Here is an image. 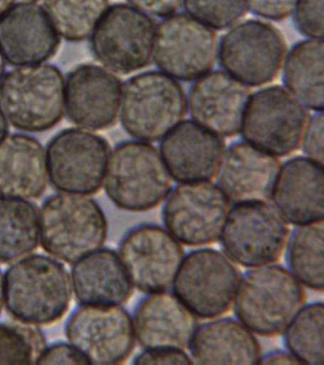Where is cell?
Segmentation results:
<instances>
[{"instance_id":"6da1fadb","label":"cell","mask_w":324,"mask_h":365,"mask_svg":"<svg viewBox=\"0 0 324 365\" xmlns=\"http://www.w3.org/2000/svg\"><path fill=\"white\" fill-rule=\"evenodd\" d=\"M73 298L72 282L63 264L33 254L11 265L4 275V305L15 321L47 327L63 319Z\"/></svg>"},{"instance_id":"7a4b0ae2","label":"cell","mask_w":324,"mask_h":365,"mask_svg":"<svg viewBox=\"0 0 324 365\" xmlns=\"http://www.w3.org/2000/svg\"><path fill=\"white\" fill-rule=\"evenodd\" d=\"M304 287L291 271L264 265L241 279L234 302L239 322L264 338L283 335L305 307Z\"/></svg>"},{"instance_id":"3957f363","label":"cell","mask_w":324,"mask_h":365,"mask_svg":"<svg viewBox=\"0 0 324 365\" xmlns=\"http://www.w3.org/2000/svg\"><path fill=\"white\" fill-rule=\"evenodd\" d=\"M109 225L103 210L79 194H56L39 212V242L49 255L73 264L103 247Z\"/></svg>"},{"instance_id":"277c9868","label":"cell","mask_w":324,"mask_h":365,"mask_svg":"<svg viewBox=\"0 0 324 365\" xmlns=\"http://www.w3.org/2000/svg\"><path fill=\"white\" fill-rule=\"evenodd\" d=\"M103 184L110 201L130 212L158 207L172 187L160 151L138 140L122 143L110 153Z\"/></svg>"},{"instance_id":"5b68a950","label":"cell","mask_w":324,"mask_h":365,"mask_svg":"<svg viewBox=\"0 0 324 365\" xmlns=\"http://www.w3.org/2000/svg\"><path fill=\"white\" fill-rule=\"evenodd\" d=\"M0 105L11 124L27 133L50 130L65 111V78L56 66H19L0 83Z\"/></svg>"},{"instance_id":"8992f818","label":"cell","mask_w":324,"mask_h":365,"mask_svg":"<svg viewBox=\"0 0 324 365\" xmlns=\"http://www.w3.org/2000/svg\"><path fill=\"white\" fill-rule=\"evenodd\" d=\"M187 113L186 91L177 80L152 71L127 80L122 91L120 119L138 141H161Z\"/></svg>"},{"instance_id":"52a82bcc","label":"cell","mask_w":324,"mask_h":365,"mask_svg":"<svg viewBox=\"0 0 324 365\" xmlns=\"http://www.w3.org/2000/svg\"><path fill=\"white\" fill-rule=\"evenodd\" d=\"M308 108L283 86H269L251 94L241 133L244 141L277 157L301 147L308 127Z\"/></svg>"},{"instance_id":"ba28073f","label":"cell","mask_w":324,"mask_h":365,"mask_svg":"<svg viewBox=\"0 0 324 365\" xmlns=\"http://www.w3.org/2000/svg\"><path fill=\"white\" fill-rule=\"evenodd\" d=\"M241 279L240 270L226 254L202 248L184 257L172 287L197 318L212 319L231 309Z\"/></svg>"},{"instance_id":"9c48e42d","label":"cell","mask_w":324,"mask_h":365,"mask_svg":"<svg viewBox=\"0 0 324 365\" xmlns=\"http://www.w3.org/2000/svg\"><path fill=\"white\" fill-rule=\"evenodd\" d=\"M155 20L126 3L110 6L90 36L93 56L108 70L130 74L153 59Z\"/></svg>"},{"instance_id":"30bf717a","label":"cell","mask_w":324,"mask_h":365,"mask_svg":"<svg viewBox=\"0 0 324 365\" xmlns=\"http://www.w3.org/2000/svg\"><path fill=\"white\" fill-rule=\"evenodd\" d=\"M289 233L286 219L274 205L267 202H241L230 210L220 240L232 262L256 268L281 259Z\"/></svg>"},{"instance_id":"8fae6325","label":"cell","mask_w":324,"mask_h":365,"mask_svg":"<svg viewBox=\"0 0 324 365\" xmlns=\"http://www.w3.org/2000/svg\"><path fill=\"white\" fill-rule=\"evenodd\" d=\"M287 56L283 34L271 23L249 19L229 29L218 48L224 71L249 87L275 81Z\"/></svg>"},{"instance_id":"7c38bea8","label":"cell","mask_w":324,"mask_h":365,"mask_svg":"<svg viewBox=\"0 0 324 365\" xmlns=\"http://www.w3.org/2000/svg\"><path fill=\"white\" fill-rule=\"evenodd\" d=\"M48 178L63 193L93 195L103 185L110 154L104 137L81 130L66 128L47 145Z\"/></svg>"},{"instance_id":"4fadbf2b","label":"cell","mask_w":324,"mask_h":365,"mask_svg":"<svg viewBox=\"0 0 324 365\" xmlns=\"http://www.w3.org/2000/svg\"><path fill=\"white\" fill-rule=\"evenodd\" d=\"M217 34L189 14L164 17L156 29L153 59L162 73L179 81H195L214 68Z\"/></svg>"},{"instance_id":"5bb4252c","label":"cell","mask_w":324,"mask_h":365,"mask_svg":"<svg viewBox=\"0 0 324 365\" xmlns=\"http://www.w3.org/2000/svg\"><path fill=\"white\" fill-rule=\"evenodd\" d=\"M65 334L90 364H124L136 344L133 319L121 305H79L68 319Z\"/></svg>"},{"instance_id":"9a60e30c","label":"cell","mask_w":324,"mask_h":365,"mask_svg":"<svg viewBox=\"0 0 324 365\" xmlns=\"http://www.w3.org/2000/svg\"><path fill=\"white\" fill-rule=\"evenodd\" d=\"M229 211V200L218 185L183 182L167 195L163 221L181 244L202 247L220 240Z\"/></svg>"},{"instance_id":"2e32d148","label":"cell","mask_w":324,"mask_h":365,"mask_svg":"<svg viewBox=\"0 0 324 365\" xmlns=\"http://www.w3.org/2000/svg\"><path fill=\"white\" fill-rule=\"evenodd\" d=\"M119 256L132 284L141 292L155 294L172 287L184 250L169 231L142 225L122 239Z\"/></svg>"},{"instance_id":"e0dca14e","label":"cell","mask_w":324,"mask_h":365,"mask_svg":"<svg viewBox=\"0 0 324 365\" xmlns=\"http://www.w3.org/2000/svg\"><path fill=\"white\" fill-rule=\"evenodd\" d=\"M123 84L112 71L82 64L65 81V110L68 118L90 130H104L117 122Z\"/></svg>"},{"instance_id":"ac0fdd59","label":"cell","mask_w":324,"mask_h":365,"mask_svg":"<svg viewBox=\"0 0 324 365\" xmlns=\"http://www.w3.org/2000/svg\"><path fill=\"white\" fill-rule=\"evenodd\" d=\"M249 86L224 71H210L196 80L187 98V111L193 121L221 137L241 133L247 104Z\"/></svg>"},{"instance_id":"d6986e66","label":"cell","mask_w":324,"mask_h":365,"mask_svg":"<svg viewBox=\"0 0 324 365\" xmlns=\"http://www.w3.org/2000/svg\"><path fill=\"white\" fill-rule=\"evenodd\" d=\"M59 46L61 36L38 3L19 2L0 17V51L10 65L41 64Z\"/></svg>"},{"instance_id":"ffe728a7","label":"cell","mask_w":324,"mask_h":365,"mask_svg":"<svg viewBox=\"0 0 324 365\" xmlns=\"http://www.w3.org/2000/svg\"><path fill=\"white\" fill-rule=\"evenodd\" d=\"M160 153L176 182L210 181L220 170L226 144L221 137L186 120L162 139Z\"/></svg>"},{"instance_id":"44dd1931","label":"cell","mask_w":324,"mask_h":365,"mask_svg":"<svg viewBox=\"0 0 324 365\" xmlns=\"http://www.w3.org/2000/svg\"><path fill=\"white\" fill-rule=\"evenodd\" d=\"M281 167L277 156L247 142L236 143L224 153L219 187L234 205L268 202Z\"/></svg>"},{"instance_id":"7402d4cb","label":"cell","mask_w":324,"mask_h":365,"mask_svg":"<svg viewBox=\"0 0 324 365\" xmlns=\"http://www.w3.org/2000/svg\"><path fill=\"white\" fill-rule=\"evenodd\" d=\"M176 297L166 292L150 294L135 312V336L141 347L189 349L198 319Z\"/></svg>"},{"instance_id":"603a6c76","label":"cell","mask_w":324,"mask_h":365,"mask_svg":"<svg viewBox=\"0 0 324 365\" xmlns=\"http://www.w3.org/2000/svg\"><path fill=\"white\" fill-rule=\"evenodd\" d=\"M271 200L290 224L298 227L323 220V165L308 157L288 160L281 167Z\"/></svg>"},{"instance_id":"cb8c5ba5","label":"cell","mask_w":324,"mask_h":365,"mask_svg":"<svg viewBox=\"0 0 324 365\" xmlns=\"http://www.w3.org/2000/svg\"><path fill=\"white\" fill-rule=\"evenodd\" d=\"M70 282L80 305H122L133 295V284L120 256L110 248H99L75 262Z\"/></svg>"},{"instance_id":"d4e9b609","label":"cell","mask_w":324,"mask_h":365,"mask_svg":"<svg viewBox=\"0 0 324 365\" xmlns=\"http://www.w3.org/2000/svg\"><path fill=\"white\" fill-rule=\"evenodd\" d=\"M43 145L26 134H14L0 143V196L38 199L48 184Z\"/></svg>"},{"instance_id":"484cf974","label":"cell","mask_w":324,"mask_h":365,"mask_svg":"<svg viewBox=\"0 0 324 365\" xmlns=\"http://www.w3.org/2000/svg\"><path fill=\"white\" fill-rule=\"evenodd\" d=\"M193 364H260L263 350L251 331L231 319L198 327L189 346Z\"/></svg>"},{"instance_id":"4316f807","label":"cell","mask_w":324,"mask_h":365,"mask_svg":"<svg viewBox=\"0 0 324 365\" xmlns=\"http://www.w3.org/2000/svg\"><path fill=\"white\" fill-rule=\"evenodd\" d=\"M323 39H307L286 56L283 68L286 88L307 108L323 110Z\"/></svg>"},{"instance_id":"83f0119b","label":"cell","mask_w":324,"mask_h":365,"mask_svg":"<svg viewBox=\"0 0 324 365\" xmlns=\"http://www.w3.org/2000/svg\"><path fill=\"white\" fill-rule=\"evenodd\" d=\"M39 211L29 200L0 196V264H8L38 247Z\"/></svg>"},{"instance_id":"f1b7e54d","label":"cell","mask_w":324,"mask_h":365,"mask_svg":"<svg viewBox=\"0 0 324 365\" xmlns=\"http://www.w3.org/2000/svg\"><path fill=\"white\" fill-rule=\"evenodd\" d=\"M323 220L312 224L298 225L287 247V262L293 275L303 287L323 292Z\"/></svg>"},{"instance_id":"f546056e","label":"cell","mask_w":324,"mask_h":365,"mask_svg":"<svg viewBox=\"0 0 324 365\" xmlns=\"http://www.w3.org/2000/svg\"><path fill=\"white\" fill-rule=\"evenodd\" d=\"M108 8L109 0H43L56 33L73 42L89 38Z\"/></svg>"},{"instance_id":"4dcf8cb0","label":"cell","mask_w":324,"mask_h":365,"mask_svg":"<svg viewBox=\"0 0 324 365\" xmlns=\"http://www.w3.org/2000/svg\"><path fill=\"white\" fill-rule=\"evenodd\" d=\"M324 307L321 302L305 305L284 332L288 352L301 364L323 365Z\"/></svg>"},{"instance_id":"1f68e13d","label":"cell","mask_w":324,"mask_h":365,"mask_svg":"<svg viewBox=\"0 0 324 365\" xmlns=\"http://www.w3.org/2000/svg\"><path fill=\"white\" fill-rule=\"evenodd\" d=\"M46 346L44 334L35 325L0 322V364H38Z\"/></svg>"},{"instance_id":"d6a6232c","label":"cell","mask_w":324,"mask_h":365,"mask_svg":"<svg viewBox=\"0 0 324 365\" xmlns=\"http://www.w3.org/2000/svg\"><path fill=\"white\" fill-rule=\"evenodd\" d=\"M187 13L214 31L227 30L247 13L246 0H184Z\"/></svg>"},{"instance_id":"836d02e7","label":"cell","mask_w":324,"mask_h":365,"mask_svg":"<svg viewBox=\"0 0 324 365\" xmlns=\"http://www.w3.org/2000/svg\"><path fill=\"white\" fill-rule=\"evenodd\" d=\"M324 0H298L294 22L298 31L309 39H323Z\"/></svg>"},{"instance_id":"e575fe53","label":"cell","mask_w":324,"mask_h":365,"mask_svg":"<svg viewBox=\"0 0 324 365\" xmlns=\"http://www.w3.org/2000/svg\"><path fill=\"white\" fill-rule=\"evenodd\" d=\"M323 113L320 111L313 118L310 119L308 127L304 134L301 147L306 157L313 161L323 165L324 163V130Z\"/></svg>"},{"instance_id":"d590c367","label":"cell","mask_w":324,"mask_h":365,"mask_svg":"<svg viewBox=\"0 0 324 365\" xmlns=\"http://www.w3.org/2000/svg\"><path fill=\"white\" fill-rule=\"evenodd\" d=\"M298 0H246L247 8L256 16L280 21L294 13Z\"/></svg>"},{"instance_id":"8d00e7d4","label":"cell","mask_w":324,"mask_h":365,"mask_svg":"<svg viewBox=\"0 0 324 365\" xmlns=\"http://www.w3.org/2000/svg\"><path fill=\"white\" fill-rule=\"evenodd\" d=\"M38 364H90V361L73 345L58 341L45 347Z\"/></svg>"},{"instance_id":"74e56055","label":"cell","mask_w":324,"mask_h":365,"mask_svg":"<svg viewBox=\"0 0 324 365\" xmlns=\"http://www.w3.org/2000/svg\"><path fill=\"white\" fill-rule=\"evenodd\" d=\"M135 364H190L192 358L184 350L172 348L146 349L136 356Z\"/></svg>"},{"instance_id":"f35d334b","label":"cell","mask_w":324,"mask_h":365,"mask_svg":"<svg viewBox=\"0 0 324 365\" xmlns=\"http://www.w3.org/2000/svg\"><path fill=\"white\" fill-rule=\"evenodd\" d=\"M130 5L143 13L158 17H167L177 14L184 0H127Z\"/></svg>"},{"instance_id":"ab89813d","label":"cell","mask_w":324,"mask_h":365,"mask_svg":"<svg viewBox=\"0 0 324 365\" xmlns=\"http://www.w3.org/2000/svg\"><path fill=\"white\" fill-rule=\"evenodd\" d=\"M260 364H301V362L291 353L273 351L261 356Z\"/></svg>"},{"instance_id":"60d3db41","label":"cell","mask_w":324,"mask_h":365,"mask_svg":"<svg viewBox=\"0 0 324 365\" xmlns=\"http://www.w3.org/2000/svg\"><path fill=\"white\" fill-rule=\"evenodd\" d=\"M8 133H9V124H8L7 117L0 105V143L6 138Z\"/></svg>"},{"instance_id":"b9f144b4","label":"cell","mask_w":324,"mask_h":365,"mask_svg":"<svg viewBox=\"0 0 324 365\" xmlns=\"http://www.w3.org/2000/svg\"><path fill=\"white\" fill-rule=\"evenodd\" d=\"M4 307V275L0 269V314Z\"/></svg>"},{"instance_id":"7bdbcfd3","label":"cell","mask_w":324,"mask_h":365,"mask_svg":"<svg viewBox=\"0 0 324 365\" xmlns=\"http://www.w3.org/2000/svg\"><path fill=\"white\" fill-rule=\"evenodd\" d=\"M14 3H15V0H0V17L12 7Z\"/></svg>"},{"instance_id":"ee69618b","label":"cell","mask_w":324,"mask_h":365,"mask_svg":"<svg viewBox=\"0 0 324 365\" xmlns=\"http://www.w3.org/2000/svg\"><path fill=\"white\" fill-rule=\"evenodd\" d=\"M5 68H6V63H5L4 54L0 51V82H1L2 78H4Z\"/></svg>"}]
</instances>
